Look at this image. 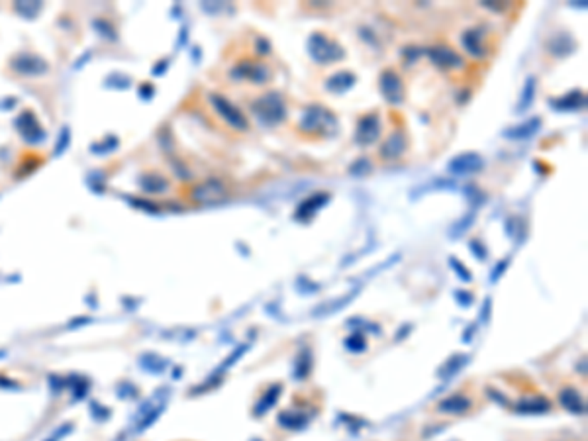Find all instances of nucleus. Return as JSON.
<instances>
[{"mask_svg": "<svg viewBox=\"0 0 588 441\" xmlns=\"http://www.w3.org/2000/svg\"><path fill=\"white\" fill-rule=\"evenodd\" d=\"M471 247H474V249H477V257H479V259H482V257H484V249H482L479 241H473V244H471Z\"/></svg>", "mask_w": 588, "mask_h": 441, "instance_id": "c756f323", "label": "nucleus"}, {"mask_svg": "<svg viewBox=\"0 0 588 441\" xmlns=\"http://www.w3.org/2000/svg\"><path fill=\"white\" fill-rule=\"evenodd\" d=\"M251 112L265 126H277L286 120V107L281 92H267L251 102Z\"/></svg>", "mask_w": 588, "mask_h": 441, "instance_id": "f03ea898", "label": "nucleus"}, {"mask_svg": "<svg viewBox=\"0 0 588 441\" xmlns=\"http://www.w3.org/2000/svg\"><path fill=\"white\" fill-rule=\"evenodd\" d=\"M278 392H281V384H275V386H271L269 391L265 392V396L261 398V402H259V404L255 406V414H257V416L265 414V412H267V410H269L271 406H273V404L277 402Z\"/></svg>", "mask_w": 588, "mask_h": 441, "instance_id": "4be33fe9", "label": "nucleus"}, {"mask_svg": "<svg viewBox=\"0 0 588 441\" xmlns=\"http://www.w3.org/2000/svg\"><path fill=\"white\" fill-rule=\"evenodd\" d=\"M548 48L553 55H557V58H565V55H571L572 51H575V48H577V43H575V40H572L569 33L561 32L555 33V36L548 41Z\"/></svg>", "mask_w": 588, "mask_h": 441, "instance_id": "f3484780", "label": "nucleus"}, {"mask_svg": "<svg viewBox=\"0 0 588 441\" xmlns=\"http://www.w3.org/2000/svg\"><path fill=\"white\" fill-rule=\"evenodd\" d=\"M451 267H453V271H455V273H457L459 277L463 278V281H471V273H469V271H465V267H463V265H461V263L457 261V259H451Z\"/></svg>", "mask_w": 588, "mask_h": 441, "instance_id": "bb28decb", "label": "nucleus"}, {"mask_svg": "<svg viewBox=\"0 0 588 441\" xmlns=\"http://www.w3.org/2000/svg\"><path fill=\"white\" fill-rule=\"evenodd\" d=\"M357 81V77L349 71H339V73L332 75L330 79L326 81V89L334 94H343L347 90L352 89L353 85Z\"/></svg>", "mask_w": 588, "mask_h": 441, "instance_id": "a211bd4d", "label": "nucleus"}, {"mask_svg": "<svg viewBox=\"0 0 588 441\" xmlns=\"http://www.w3.org/2000/svg\"><path fill=\"white\" fill-rule=\"evenodd\" d=\"M551 410V402L545 396H523L516 404V412L520 414H545Z\"/></svg>", "mask_w": 588, "mask_h": 441, "instance_id": "2eb2a0df", "label": "nucleus"}, {"mask_svg": "<svg viewBox=\"0 0 588 441\" xmlns=\"http://www.w3.org/2000/svg\"><path fill=\"white\" fill-rule=\"evenodd\" d=\"M482 40H484V33H482L481 28H473V30H467V32L463 33L461 43H463V48H465L473 58L481 59L486 55V48H484Z\"/></svg>", "mask_w": 588, "mask_h": 441, "instance_id": "4468645a", "label": "nucleus"}, {"mask_svg": "<svg viewBox=\"0 0 588 441\" xmlns=\"http://www.w3.org/2000/svg\"><path fill=\"white\" fill-rule=\"evenodd\" d=\"M508 265V261H504V263H499V267H496V273H494V275H492V281H496V277H499L500 273H504V267H506Z\"/></svg>", "mask_w": 588, "mask_h": 441, "instance_id": "7c9ffc66", "label": "nucleus"}, {"mask_svg": "<svg viewBox=\"0 0 588 441\" xmlns=\"http://www.w3.org/2000/svg\"><path fill=\"white\" fill-rule=\"evenodd\" d=\"M379 89L383 92V97L391 102V104H401L404 100V85H402L401 77L386 69L379 77Z\"/></svg>", "mask_w": 588, "mask_h": 441, "instance_id": "9d476101", "label": "nucleus"}, {"mask_svg": "<svg viewBox=\"0 0 588 441\" xmlns=\"http://www.w3.org/2000/svg\"><path fill=\"white\" fill-rule=\"evenodd\" d=\"M535 87H538L535 77H528L526 82H523L522 97H520V100H518V112H520V114H522V112H528L531 104H533V98H535Z\"/></svg>", "mask_w": 588, "mask_h": 441, "instance_id": "aec40b11", "label": "nucleus"}, {"mask_svg": "<svg viewBox=\"0 0 588 441\" xmlns=\"http://www.w3.org/2000/svg\"><path fill=\"white\" fill-rule=\"evenodd\" d=\"M469 408H471V401L463 394H453L437 404V410L445 412V414H465Z\"/></svg>", "mask_w": 588, "mask_h": 441, "instance_id": "6ab92c4d", "label": "nucleus"}, {"mask_svg": "<svg viewBox=\"0 0 588 441\" xmlns=\"http://www.w3.org/2000/svg\"><path fill=\"white\" fill-rule=\"evenodd\" d=\"M482 167H484V159L474 151H467V153H459L457 157L451 159L447 171L455 177H467V175L482 171Z\"/></svg>", "mask_w": 588, "mask_h": 441, "instance_id": "423d86ee", "label": "nucleus"}, {"mask_svg": "<svg viewBox=\"0 0 588 441\" xmlns=\"http://www.w3.org/2000/svg\"><path fill=\"white\" fill-rule=\"evenodd\" d=\"M381 136V118L375 112L365 114L359 118L357 122V130H355V141L359 146H373L376 139Z\"/></svg>", "mask_w": 588, "mask_h": 441, "instance_id": "1a4fd4ad", "label": "nucleus"}, {"mask_svg": "<svg viewBox=\"0 0 588 441\" xmlns=\"http://www.w3.org/2000/svg\"><path fill=\"white\" fill-rule=\"evenodd\" d=\"M549 104L555 108L557 112H572V110H580V108L587 107V97L580 90H572L569 94H563V97L555 98V100H549Z\"/></svg>", "mask_w": 588, "mask_h": 441, "instance_id": "f8f14e48", "label": "nucleus"}, {"mask_svg": "<svg viewBox=\"0 0 588 441\" xmlns=\"http://www.w3.org/2000/svg\"><path fill=\"white\" fill-rule=\"evenodd\" d=\"M428 58L432 61L433 65L440 67L443 71H451V69H463L465 67V61L463 58L459 55L457 51H453L447 45H433L428 51Z\"/></svg>", "mask_w": 588, "mask_h": 441, "instance_id": "0eeeda50", "label": "nucleus"}, {"mask_svg": "<svg viewBox=\"0 0 588 441\" xmlns=\"http://www.w3.org/2000/svg\"><path fill=\"white\" fill-rule=\"evenodd\" d=\"M408 146V139H406V134L402 130H394L388 136V139L384 141L383 147H381V157L383 159H396L404 153V149Z\"/></svg>", "mask_w": 588, "mask_h": 441, "instance_id": "9b49d317", "label": "nucleus"}, {"mask_svg": "<svg viewBox=\"0 0 588 441\" xmlns=\"http://www.w3.org/2000/svg\"><path fill=\"white\" fill-rule=\"evenodd\" d=\"M210 102H212V107L216 108V112H218L234 130H247V118H245L244 112H241L239 108L234 107V104L229 102L228 98L222 97V94H212V97H210Z\"/></svg>", "mask_w": 588, "mask_h": 441, "instance_id": "20e7f679", "label": "nucleus"}, {"mask_svg": "<svg viewBox=\"0 0 588 441\" xmlns=\"http://www.w3.org/2000/svg\"><path fill=\"white\" fill-rule=\"evenodd\" d=\"M226 196H228V188H226L224 183L216 179L206 180V183L198 185L192 190V198H195L196 202H200V205H216V202L226 200Z\"/></svg>", "mask_w": 588, "mask_h": 441, "instance_id": "6e6552de", "label": "nucleus"}, {"mask_svg": "<svg viewBox=\"0 0 588 441\" xmlns=\"http://www.w3.org/2000/svg\"><path fill=\"white\" fill-rule=\"evenodd\" d=\"M308 55H310L318 65H327V63H335V61H342L345 58V51L337 41L330 40L326 33L314 32L308 38Z\"/></svg>", "mask_w": 588, "mask_h": 441, "instance_id": "7ed1b4c3", "label": "nucleus"}, {"mask_svg": "<svg viewBox=\"0 0 588 441\" xmlns=\"http://www.w3.org/2000/svg\"><path fill=\"white\" fill-rule=\"evenodd\" d=\"M298 128L303 134H308V136H326L327 138V136L337 134L339 122H337V118H335L332 110H327L322 104H312L303 112Z\"/></svg>", "mask_w": 588, "mask_h": 441, "instance_id": "f257e3e1", "label": "nucleus"}, {"mask_svg": "<svg viewBox=\"0 0 588 441\" xmlns=\"http://www.w3.org/2000/svg\"><path fill=\"white\" fill-rule=\"evenodd\" d=\"M308 422V418L298 414V412H283L278 416V424L285 425V428H290V430H298V428H304V424Z\"/></svg>", "mask_w": 588, "mask_h": 441, "instance_id": "5701e85b", "label": "nucleus"}, {"mask_svg": "<svg viewBox=\"0 0 588 441\" xmlns=\"http://www.w3.org/2000/svg\"><path fill=\"white\" fill-rule=\"evenodd\" d=\"M559 398H561V404H563L565 408L571 410L572 414H582V412H584V402H582L580 394L575 391V388H565V391H561Z\"/></svg>", "mask_w": 588, "mask_h": 441, "instance_id": "412c9836", "label": "nucleus"}, {"mask_svg": "<svg viewBox=\"0 0 588 441\" xmlns=\"http://www.w3.org/2000/svg\"><path fill=\"white\" fill-rule=\"evenodd\" d=\"M310 352L304 349L303 355L296 361V376H298V379H304V376L308 375V371H310Z\"/></svg>", "mask_w": 588, "mask_h": 441, "instance_id": "393cba45", "label": "nucleus"}, {"mask_svg": "<svg viewBox=\"0 0 588 441\" xmlns=\"http://www.w3.org/2000/svg\"><path fill=\"white\" fill-rule=\"evenodd\" d=\"M539 128H541V118H530V120H526L523 124H518V126H512V128L504 130L502 136L508 139H528L531 136H535Z\"/></svg>", "mask_w": 588, "mask_h": 441, "instance_id": "dca6fc26", "label": "nucleus"}, {"mask_svg": "<svg viewBox=\"0 0 588 441\" xmlns=\"http://www.w3.org/2000/svg\"><path fill=\"white\" fill-rule=\"evenodd\" d=\"M371 169H373L371 161H369L367 157H361V159H357V161L349 167V173H352L353 177H363V175H369Z\"/></svg>", "mask_w": 588, "mask_h": 441, "instance_id": "b1692460", "label": "nucleus"}, {"mask_svg": "<svg viewBox=\"0 0 588 441\" xmlns=\"http://www.w3.org/2000/svg\"><path fill=\"white\" fill-rule=\"evenodd\" d=\"M482 6H486L490 10H496V12H502V10L508 9V4H492V2H482Z\"/></svg>", "mask_w": 588, "mask_h": 441, "instance_id": "c85d7f7f", "label": "nucleus"}, {"mask_svg": "<svg viewBox=\"0 0 588 441\" xmlns=\"http://www.w3.org/2000/svg\"><path fill=\"white\" fill-rule=\"evenodd\" d=\"M327 202H330V195L327 192H318V195L310 196V198H306L303 205L298 206L296 218L298 220H310L312 216L318 212V210H322Z\"/></svg>", "mask_w": 588, "mask_h": 441, "instance_id": "ddd939ff", "label": "nucleus"}, {"mask_svg": "<svg viewBox=\"0 0 588 441\" xmlns=\"http://www.w3.org/2000/svg\"><path fill=\"white\" fill-rule=\"evenodd\" d=\"M345 345H347V349L353 353H359V352H365V339H363V335L361 334H353L347 337V342H345Z\"/></svg>", "mask_w": 588, "mask_h": 441, "instance_id": "a878e982", "label": "nucleus"}, {"mask_svg": "<svg viewBox=\"0 0 588 441\" xmlns=\"http://www.w3.org/2000/svg\"><path fill=\"white\" fill-rule=\"evenodd\" d=\"M255 48H257V53H259V55H269L271 53V43L265 40V38H257Z\"/></svg>", "mask_w": 588, "mask_h": 441, "instance_id": "cd10ccee", "label": "nucleus"}, {"mask_svg": "<svg viewBox=\"0 0 588 441\" xmlns=\"http://www.w3.org/2000/svg\"><path fill=\"white\" fill-rule=\"evenodd\" d=\"M232 77L234 79H245V81H251L255 85H265L271 79L269 67L259 61H241L239 65L232 69Z\"/></svg>", "mask_w": 588, "mask_h": 441, "instance_id": "39448f33", "label": "nucleus"}]
</instances>
